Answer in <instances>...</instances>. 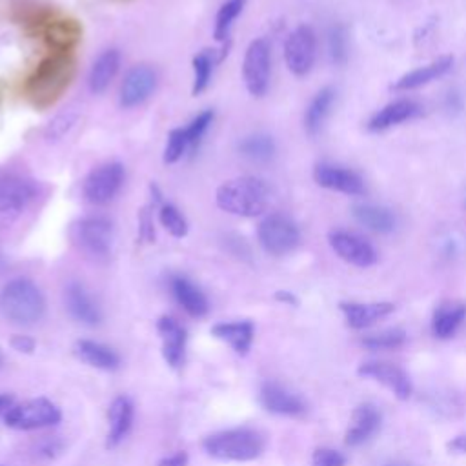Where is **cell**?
<instances>
[{
  "label": "cell",
  "mask_w": 466,
  "mask_h": 466,
  "mask_svg": "<svg viewBox=\"0 0 466 466\" xmlns=\"http://www.w3.org/2000/svg\"><path fill=\"white\" fill-rule=\"evenodd\" d=\"M217 206L237 217H259L270 204V188L259 177H237L217 190Z\"/></svg>",
  "instance_id": "cell-1"
},
{
  "label": "cell",
  "mask_w": 466,
  "mask_h": 466,
  "mask_svg": "<svg viewBox=\"0 0 466 466\" xmlns=\"http://www.w3.org/2000/svg\"><path fill=\"white\" fill-rule=\"evenodd\" d=\"M73 77V61L68 54H54L42 61L26 82V96L35 106L54 104Z\"/></svg>",
  "instance_id": "cell-2"
},
{
  "label": "cell",
  "mask_w": 466,
  "mask_h": 466,
  "mask_svg": "<svg viewBox=\"0 0 466 466\" xmlns=\"http://www.w3.org/2000/svg\"><path fill=\"white\" fill-rule=\"evenodd\" d=\"M46 310L40 290L28 279H15L0 294V312L13 324L29 326L42 319Z\"/></svg>",
  "instance_id": "cell-3"
},
{
  "label": "cell",
  "mask_w": 466,
  "mask_h": 466,
  "mask_svg": "<svg viewBox=\"0 0 466 466\" xmlns=\"http://www.w3.org/2000/svg\"><path fill=\"white\" fill-rule=\"evenodd\" d=\"M204 450L221 461H254L264 450V439L250 429L224 430L206 437Z\"/></svg>",
  "instance_id": "cell-4"
},
{
  "label": "cell",
  "mask_w": 466,
  "mask_h": 466,
  "mask_svg": "<svg viewBox=\"0 0 466 466\" xmlns=\"http://www.w3.org/2000/svg\"><path fill=\"white\" fill-rule=\"evenodd\" d=\"M73 241L91 259L104 261L112 254L113 245V224L101 215H91L73 224Z\"/></svg>",
  "instance_id": "cell-5"
},
{
  "label": "cell",
  "mask_w": 466,
  "mask_h": 466,
  "mask_svg": "<svg viewBox=\"0 0 466 466\" xmlns=\"http://www.w3.org/2000/svg\"><path fill=\"white\" fill-rule=\"evenodd\" d=\"M257 237L264 252L281 257L294 252L299 246L301 231L288 215L270 213L261 221Z\"/></svg>",
  "instance_id": "cell-6"
},
{
  "label": "cell",
  "mask_w": 466,
  "mask_h": 466,
  "mask_svg": "<svg viewBox=\"0 0 466 466\" xmlns=\"http://www.w3.org/2000/svg\"><path fill=\"white\" fill-rule=\"evenodd\" d=\"M37 196V186L33 180L4 173L0 175V224H12L22 215Z\"/></svg>",
  "instance_id": "cell-7"
},
{
  "label": "cell",
  "mask_w": 466,
  "mask_h": 466,
  "mask_svg": "<svg viewBox=\"0 0 466 466\" xmlns=\"http://www.w3.org/2000/svg\"><path fill=\"white\" fill-rule=\"evenodd\" d=\"M62 419L61 410L48 399H31L22 404L12 406L6 415L4 423L15 430H35L54 427Z\"/></svg>",
  "instance_id": "cell-8"
},
{
  "label": "cell",
  "mask_w": 466,
  "mask_h": 466,
  "mask_svg": "<svg viewBox=\"0 0 466 466\" xmlns=\"http://www.w3.org/2000/svg\"><path fill=\"white\" fill-rule=\"evenodd\" d=\"M124 182V168L119 162L103 164L93 170L84 180V197L91 204H108L121 192Z\"/></svg>",
  "instance_id": "cell-9"
},
{
  "label": "cell",
  "mask_w": 466,
  "mask_h": 466,
  "mask_svg": "<svg viewBox=\"0 0 466 466\" xmlns=\"http://www.w3.org/2000/svg\"><path fill=\"white\" fill-rule=\"evenodd\" d=\"M270 71H271L270 44L264 38H257L248 46L243 62V77L250 96L254 97L264 96L270 86Z\"/></svg>",
  "instance_id": "cell-10"
},
{
  "label": "cell",
  "mask_w": 466,
  "mask_h": 466,
  "mask_svg": "<svg viewBox=\"0 0 466 466\" xmlns=\"http://www.w3.org/2000/svg\"><path fill=\"white\" fill-rule=\"evenodd\" d=\"M317 54V42L315 33L310 26H299L295 28L285 44V61L288 70L297 75L304 77L312 71Z\"/></svg>",
  "instance_id": "cell-11"
},
{
  "label": "cell",
  "mask_w": 466,
  "mask_h": 466,
  "mask_svg": "<svg viewBox=\"0 0 466 466\" xmlns=\"http://www.w3.org/2000/svg\"><path fill=\"white\" fill-rule=\"evenodd\" d=\"M329 243L332 250L348 264L359 266V268H368L371 264H376L378 254L368 241L359 237L357 233L337 229L332 231L329 236Z\"/></svg>",
  "instance_id": "cell-12"
},
{
  "label": "cell",
  "mask_w": 466,
  "mask_h": 466,
  "mask_svg": "<svg viewBox=\"0 0 466 466\" xmlns=\"http://www.w3.org/2000/svg\"><path fill=\"white\" fill-rule=\"evenodd\" d=\"M313 179L320 188L332 190L337 194L357 197L366 192L362 179L355 171L337 164H329V162L317 164L313 168Z\"/></svg>",
  "instance_id": "cell-13"
},
{
  "label": "cell",
  "mask_w": 466,
  "mask_h": 466,
  "mask_svg": "<svg viewBox=\"0 0 466 466\" xmlns=\"http://www.w3.org/2000/svg\"><path fill=\"white\" fill-rule=\"evenodd\" d=\"M359 376L381 383L401 401H406L412 395V383L410 378L406 376V371L392 362H379V361L364 362L359 368Z\"/></svg>",
  "instance_id": "cell-14"
},
{
  "label": "cell",
  "mask_w": 466,
  "mask_h": 466,
  "mask_svg": "<svg viewBox=\"0 0 466 466\" xmlns=\"http://www.w3.org/2000/svg\"><path fill=\"white\" fill-rule=\"evenodd\" d=\"M157 75L148 66H135L124 77L121 86V106L122 108H135L143 104L155 89Z\"/></svg>",
  "instance_id": "cell-15"
},
{
  "label": "cell",
  "mask_w": 466,
  "mask_h": 466,
  "mask_svg": "<svg viewBox=\"0 0 466 466\" xmlns=\"http://www.w3.org/2000/svg\"><path fill=\"white\" fill-rule=\"evenodd\" d=\"M157 330L162 339V355L171 368H180L186 354V330L173 317H161L157 322Z\"/></svg>",
  "instance_id": "cell-16"
},
{
  "label": "cell",
  "mask_w": 466,
  "mask_h": 466,
  "mask_svg": "<svg viewBox=\"0 0 466 466\" xmlns=\"http://www.w3.org/2000/svg\"><path fill=\"white\" fill-rule=\"evenodd\" d=\"M261 403L268 412L279 415H301L306 410L304 401L297 394L277 383H266L262 387Z\"/></svg>",
  "instance_id": "cell-17"
},
{
  "label": "cell",
  "mask_w": 466,
  "mask_h": 466,
  "mask_svg": "<svg viewBox=\"0 0 466 466\" xmlns=\"http://www.w3.org/2000/svg\"><path fill=\"white\" fill-rule=\"evenodd\" d=\"M66 308L75 320L87 324V326H96L103 319V313H101V308L97 306V303L93 301V297L87 294V290L79 283H71L66 288Z\"/></svg>",
  "instance_id": "cell-18"
},
{
  "label": "cell",
  "mask_w": 466,
  "mask_h": 466,
  "mask_svg": "<svg viewBox=\"0 0 466 466\" xmlns=\"http://www.w3.org/2000/svg\"><path fill=\"white\" fill-rule=\"evenodd\" d=\"M170 287L175 301L179 303V306H182L184 312H188L194 317H204L208 313L210 306L206 295L190 281V279L175 275L171 277Z\"/></svg>",
  "instance_id": "cell-19"
},
{
  "label": "cell",
  "mask_w": 466,
  "mask_h": 466,
  "mask_svg": "<svg viewBox=\"0 0 466 466\" xmlns=\"http://www.w3.org/2000/svg\"><path fill=\"white\" fill-rule=\"evenodd\" d=\"M381 427V415L371 404L355 408L352 415V427L346 432V445L359 446L366 443Z\"/></svg>",
  "instance_id": "cell-20"
},
{
  "label": "cell",
  "mask_w": 466,
  "mask_h": 466,
  "mask_svg": "<svg viewBox=\"0 0 466 466\" xmlns=\"http://www.w3.org/2000/svg\"><path fill=\"white\" fill-rule=\"evenodd\" d=\"M341 310L346 317L348 326H352L354 330H362L371 324H376L379 319L390 315L394 312V304L392 303H370V304L343 303Z\"/></svg>",
  "instance_id": "cell-21"
},
{
  "label": "cell",
  "mask_w": 466,
  "mask_h": 466,
  "mask_svg": "<svg viewBox=\"0 0 466 466\" xmlns=\"http://www.w3.org/2000/svg\"><path fill=\"white\" fill-rule=\"evenodd\" d=\"M213 337L228 343L237 354L245 355L254 343V324L250 320L241 322H219L212 329Z\"/></svg>",
  "instance_id": "cell-22"
},
{
  "label": "cell",
  "mask_w": 466,
  "mask_h": 466,
  "mask_svg": "<svg viewBox=\"0 0 466 466\" xmlns=\"http://www.w3.org/2000/svg\"><path fill=\"white\" fill-rule=\"evenodd\" d=\"M454 64L452 57H441L423 68H417L406 75H403L395 84H392V89L395 91H410L415 87H421L439 77H443Z\"/></svg>",
  "instance_id": "cell-23"
},
{
  "label": "cell",
  "mask_w": 466,
  "mask_h": 466,
  "mask_svg": "<svg viewBox=\"0 0 466 466\" xmlns=\"http://www.w3.org/2000/svg\"><path fill=\"white\" fill-rule=\"evenodd\" d=\"M419 113V106L413 101H395L379 110L368 122L370 131H385L392 126L406 122Z\"/></svg>",
  "instance_id": "cell-24"
},
{
  "label": "cell",
  "mask_w": 466,
  "mask_h": 466,
  "mask_svg": "<svg viewBox=\"0 0 466 466\" xmlns=\"http://www.w3.org/2000/svg\"><path fill=\"white\" fill-rule=\"evenodd\" d=\"M44 38L55 54H68L80 38V26L75 21H48Z\"/></svg>",
  "instance_id": "cell-25"
},
{
  "label": "cell",
  "mask_w": 466,
  "mask_h": 466,
  "mask_svg": "<svg viewBox=\"0 0 466 466\" xmlns=\"http://www.w3.org/2000/svg\"><path fill=\"white\" fill-rule=\"evenodd\" d=\"M108 419H110V432H108L106 446L115 448L128 436L133 423V406L129 399L126 397L113 399L108 412Z\"/></svg>",
  "instance_id": "cell-26"
},
{
  "label": "cell",
  "mask_w": 466,
  "mask_h": 466,
  "mask_svg": "<svg viewBox=\"0 0 466 466\" xmlns=\"http://www.w3.org/2000/svg\"><path fill=\"white\" fill-rule=\"evenodd\" d=\"M464 319H466V304H462V303L441 304L436 310L434 320H432L434 336L439 339L452 337L459 330V326L462 324Z\"/></svg>",
  "instance_id": "cell-27"
},
{
  "label": "cell",
  "mask_w": 466,
  "mask_h": 466,
  "mask_svg": "<svg viewBox=\"0 0 466 466\" xmlns=\"http://www.w3.org/2000/svg\"><path fill=\"white\" fill-rule=\"evenodd\" d=\"M121 66V55L115 50H108L103 55H99V59L93 64L91 71H89V89L93 93H103L106 91V87L112 84V80L115 79L117 71Z\"/></svg>",
  "instance_id": "cell-28"
},
{
  "label": "cell",
  "mask_w": 466,
  "mask_h": 466,
  "mask_svg": "<svg viewBox=\"0 0 466 466\" xmlns=\"http://www.w3.org/2000/svg\"><path fill=\"white\" fill-rule=\"evenodd\" d=\"M334 101H336V91L332 87H322L313 97L304 115V129L308 135L315 137L320 131L326 117H329L332 110Z\"/></svg>",
  "instance_id": "cell-29"
},
{
  "label": "cell",
  "mask_w": 466,
  "mask_h": 466,
  "mask_svg": "<svg viewBox=\"0 0 466 466\" xmlns=\"http://www.w3.org/2000/svg\"><path fill=\"white\" fill-rule=\"evenodd\" d=\"M75 354L86 364H89L93 368H99V370H115L121 364L119 355L112 348H108V346H104L101 343L79 341L75 345Z\"/></svg>",
  "instance_id": "cell-30"
},
{
  "label": "cell",
  "mask_w": 466,
  "mask_h": 466,
  "mask_svg": "<svg viewBox=\"0 0 466 466\" xmlns=\"http://www.w3.org/2000/svg\"><path fill=\"white\" fill-rule=\"evenodd\" d=\"M354 217L366 228L378 233H390L395 228V217L390 210L376 204H359L354 208Z\"/></svg>",
  "instance_id": "cell-31"
},
{
  "label": "cell",
  "mask_w": 466,
  "mask_h": 466,
  "mask_svg": "<svg viewBox=\"0 0 466 466\" xmlns=\"http://www.w3.org/2000/svg\"><path fill=\"white\" fill-rule=\"evenodd\" d=\"M246 6V0H228V3H224L217 13V19H215V29H213V37L217 42H228L229 38V29L233 26V22H236V19L243 13Z\"/></svg>",
  "instance_id": "cell-32"
},
{
  "label": "cell",
  "mask_w": 466,
  "mask_h": 466,
  "mask_svg": "<svg viewBox=\"0 0 466 466\" xmlns=\"http://www.w3.org/2000/svg\"><path fill=\"white\" fill-rule=\"evenodd\" d=\"M241 154L254 162H268L275 154V145L268 135L246 137L239 146Z\"/></svg>",
  "instance_id": "cell-33"
},
{
  "label": "cell",
  "mask_w": 466,
  "mask_h": 466,
  "mask_svg": "<svg viewBox=\"0 0 466 466\" xmlns=\"http://www.w3.org/2000/svg\"><path fill=\"white\" fill-rule=\"evenodd\" d=\"M213 54L210 52H201L199 55L194 57V87L192 93L197 97L208 87L212 73H213Z\"/></svg>",
  "instance_id": "cell-34"
},
{
  "label": "cell",
  "mask_w": 466,
  "mask_h": 466,
  "mask_svg": "<svg viewBox=\"0 0 466 466\" xmlns=\"http://www.w3.org/2000/svg\"><path fill=\"white\" fill-rule=\"evenodd\" d=\"M159 221L164 226L168 233H171L173 237L182 239L188 233V222L182 217V213L173 206V204H162L159 210Z\"/></svg>",
  "instance_id": "cell-35"
},
{
  "label": "cell",
  "mask_w": 466,
  "mask_h": 466,
  "mask_svg": "<svg viewBox=\"0 0 466 466\" xmlns=\"http://www.w3.org/2000/svg\"><path fill=\"white\" fill-rule=\"evenodd\" d=\"M188 150H190V145H188V137H186V129H182V128L171 129L168 135V143L164 148L162 161L166 164H175Z\"/></svg>",
  "instance_id": "cell-36"
},
{
  "label": "cell",
  "mask_w": 466,
  "mask_h": 466,
  "mask_svg": "<svg viewBox=\"0 0 466 466\" xmlns=\"http://www.w3.org/2000/svg\"><path fill=\"white\" fill-rule=\"evenodd\" d=\"M212 122H213V112L208 110V112L199 113V115L192 121V124H190L188 128H184V129H186V137H188V145H190V152H192V154H196V152L199 150V146H201V143H203V138H204L206 131L210 129Z\"/></svg>",
  "instance_id": "cell-37"
},
{
  "label": "cell",
  "mask_w": 466,
  "mask_h": 466,
  "mask_svg": "<svg viewBox=\"0 0 466 466\" xmlns=\"http://www.w3.org/2000/svg\"><path fill=\"white\" fill-rule=\"evenodd\" d=\"M404 332L401 330H387L376 336H368L362 339V345L370 350H392L399 348L404 343Z\"/></svg>",
  "instance_id": "cell-38"
},
{
  "label": "cell",
  "mask_w": 466,
  "mask_h": 466,
  "mask_svg": "<svg viewBox=\"0 0 466 466\" xmlns=\"http://www.w3.org/2000/svg\"><path fill=\"white\" fill-rule=\"evenodd\" d=\"M75 121H77V113L75 112H66V113H61V115H57L52 122H50V126H48V129H46V137L50 138H61L73 124H75Z\"/></svg>",
  "instance_id": "cell-39"
},
{
  "label": "cell",
  "mask_w": 466,
  "mask_h": 466,
  "mask_svg": "<svg viewBox=\"0 0 466 466\" xmlns=\"http://www.w3.org/2000/svg\"><path fill=\"white\" fill-rule=\"evenodd\" d=\"M330 55L334 59V62H345L346 61V37L343 28H334L330 31Z\"/></svg>",
  "instance_id": "cell-40"
},
{
  "label": "cell",
  "mask_w": 466,
  "mask_h": 466,
  "mask_svg": "<svg viewBox=\"0 0 466 466\" xmlns=\"http://www.w3.org/2000/svg\"><path fill=\"white\" fill-rule=\"evenodd\" d=\"M345 457L330 448H319L313 454V464L312 466H345Z\"/></svg>",
  "instance_id": "cell-41"
},
{
  "label": "cell",
  "mask_w": 466,
  "mask_h": 466,
  "mask_svg": "<svg viewBox=\"0 0 466 466\" xmlns=\"http://www.w3.org/2000/svg\"><path fill=\"white\" fill-rule=\"evenodd\" d=\"M141 236L146 241H154V237H155V231L152 228V217H150L148 208H145L143 213H141Z\"/></svg>",
  "instance_id": "cell-42"
},
{
  "label": "cell",
  "mask_w": 466,
  "mask_h": 466,
  "mask_svg": "<svg viewBox=\"0 0 466 466\" xmlns=\"http://www.w3.org/2000/svg\"><path fill=\"white\" fill-rule=\"evenodd\" d=\"M12 346L19 352H24V354H31L35 350V341L26 337V336H17L12 339Z\"/></svg>",
  "instance_id": "cell-43"
},
{
  "label": "cell",
  "mask_w": 466,
  "mask_h": 466,
  "mask_svg": "<svg viewBox=\"0 0 466 466\" xmlns=\"http://www.w3.org/2000/svg\"><path fill=\"white\" fill-rule=\"evenodd\" d=\"M157 466H188V454H184V452L173 454V455L162 459Z\"/></svg>",
  "instance_id": "cell-44"
},
{
  "label": "cell",
  "mask_w": 466,
  "mask_h": 466,
  "mask_svg": "<svg viewBox=\"0 0 466 466\" xmlns=\"http://www.w3.org/2000/svg\"><path fill=\"white\" fill-rule=\"evenodd\" d=\"M13 404V397L8 395V394H0V413L3 412H8Z\"/></svg>",
  "instance_id": "cell-45"
},
{
  "label": "cell",
  "mask_w": 466,
  "mask_h": 466,
  "mask_svg": "<svg viewBox=\"0 0 466 466\" xmlns=\"http://www.w3.org/2000/svg\"><path fill=\"white\" fill-rule=\"evenodd\" d=\"M450 450L464 452V454H466V437H457L455 441H452V443H450Z\"/></svg>",
  "instance_id": "cell-46"
},
{
  "label": "cell",
  "mask_w": 466,
  "mask_h": 466,
  "mask_svg": "<svg viewBox=\"0 0 466 466\" xmlns=\"http://www.w3.org/2000/svg\"><path fill=\"white\" fill-rule=\"evenodd\" d=\"M275 297H277V301H283V303H288V304H297L295 297L288 292H279Z\"/></svg>",
  "instance_id": "cell-47"
},
{
  "label": "cell",
  "mask_w": 466,
  "mask_h": 466,
  "mask_svg": "<svg viewBox=\"0 0 466 466\" xmlns=\"http://www.w3.org/2000/svg\"><path fill=\"white\" fill-rule=\"evenodd\" d=\"M385 466H410L406 462H390V464H385Z\"/></svg>",
  "instance_id": "cell-48"
}]
</instances>
